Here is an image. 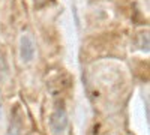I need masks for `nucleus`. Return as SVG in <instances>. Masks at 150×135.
Segmentation results:
<instances>
[{
    "instance_id": "f257e3e1",
    "label": "nucleus",
    "mask_w": 150,
    "mask_h": 135,
    "mask_svg": "<svg viewBox=\"0 0 150 135\" xmlns=\"http://www.w3.org/2000/svg\"><path fill=\"white\" fill-rule=\"evenodd\" d=\"M71 84H72V77L68 72H57L56 75H53L47 83L48 90L53 95H60L62 92L68 90L71 87Z\"/></svg>"
},
{
    "instance_id": "f03ea898",
    "label": "nucleus",
    "mask_w": 150,
    "mask_h": 135,
    "mask_svg": "<svg viewBox=\"0 0 150 135\" xmlns=\"http://www.w3.org/2000/svg\"><path fill=\"white\" fill-rule=\"evenodd\" d=\"M50 125H51V129L56 134H60L65 131V128L68 125V116H66V111L63 107H57L54 110V113L50 117Z\"/></svg>"
},
{
    "instance_id": "7ed1b4c3",
    "label": "nucleus",
    "mask_w": 150,
    "mask_h": 135,
    "mask_svg": "<svg viewBox=\"0 0 150 135\" xmlns=\"http://www.w3.org/2000/svg\"><path fill=\"white\" fill-rule=\"evenodd\" d=\"M20 56L23 62H30L35 56V45L29 36H23L20 42Z\"/></svg>"
},
{
    "instance_id": "20e7f679",
    "label": "nucleus",
    "mask_w": 150,
    "mask_h": 135,
    "mask_svg": "<svg viewBox=\"0 0 150 135\" xmlns=\"http://www.w3.org/2000/svg\"><path fill=\"white\" fill-rule=\"evenodd\" d=\"M47 2H48V0H35V5H36L38 8H41V6H44Z\"/></svg>"
}]
</instances>
